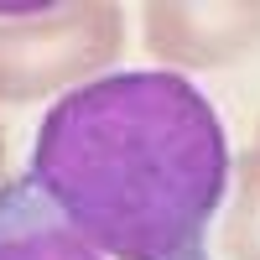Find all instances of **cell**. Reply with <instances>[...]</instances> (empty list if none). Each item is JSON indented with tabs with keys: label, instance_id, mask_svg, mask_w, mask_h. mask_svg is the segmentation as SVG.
<instances>
[{
	"label": "cell",
	"instance_id": "cell-1",
	"mask_svg": "<svg viewBox=\"0 0 260 260\" xmlns=\"http://www.w3.org/2000/svg\"><path fill=\"white\" fill-rule=\"evenodd\" d=\"M94 255L208 260L229 146L208 94L182 73H110L42 115L31 177Z\"/></svg>",
	"mask_w": 260,
	"mask_h": 260
},
{
	"label": "cell",
	"instance_id": "cell-2",
	"mask_svg": "<svg viewBox=\"0 0 260 260\" xmlns=\"http://www.w3.org/2000/svg\"><path fill=\"white\" fill-rule=\"evenodd\" d=\"M125 47L120 6H62L42 21L0 26V99L26 104L115 62Z\"/></svg>",
	"mask_w": 260,
	"mask_h": 260
},
{
	"label": "cell",
	"instance_id": "cell-3",
	"mask_svg": "<svg viewBox=\"0 0 260 260\" xmlns=\"http://www.w3.org/2000/svg\"><path fill=\"white\" fill-rule=\"evenodd\" d=\"M260 37V6H146V42L167 62H213L234 57Z\"/></svg>",
	"mask_w": 260,
	"mask_h": 260
},
{
	"label": "cell",
	"instance_id": "cell-4",
	"mask_svg": "<svg viewBox=\"0 0 260 260\" xmlns=\"http://www.w3.org/2000/svg\"><path fill=\"white\" fill-rule=\"evenodd\" d=\"M0 260H99L31 182L0 187Z\"/></svg>",
	"mask_w": 260,
	"mask_h": 260
},
{
	"label": "cell",
	"instance_id": "cell-5",
	"mask_svg": "<svg viewBox=\"0 0 260 260\" xmlns=\"http://www.w3.org/2000/svg\"><path fill=\"white\" fill-rule=\"evenodd\" d=\"M240 208H234V224H229V250L240 260H260V156L250 151L245 167H240Z\"/></svg>",
	"mask_w": 260,
	"mask_h": 260
},
{
	"label": "cell",
	"instance_id": "cell-6",
	"mask_svg": "<svg viewBox=\"0 0 260 260\" xmlns=\"http://www.w3.org/2000/svg\"><path fill=\"white\" fill-rule=\"evenodd\" d=\"M0 167H6V136H0Z\"/></svg>",
	"mask_w": 260,
	"mask_h": 260
},
{
	"label": "cell",
	"instance_id": "cell-7",
	"mask_svg": "<svg viewBox=\"0 0 260 260\" xmlns=\"http://www.w3.org/2000/svg\"><path fill=\"white\" fill-rule=\"evenodd\" d=\"M255 156H260V146H255Z\"/></svg>",
	"mask_w": 260,
	"mask_h": 260
}]
</instances>
